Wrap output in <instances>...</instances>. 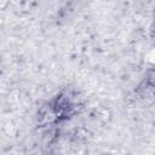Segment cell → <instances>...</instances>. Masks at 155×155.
I'll list each match as a JSON object with an SVG mask.
<instances>
[{
	"label": "cell",
	"mask_w": 155,
	"mask_h": 155,
	"mask_svg": "<svg viewBox=\"0 0 155 155\" xmlns=\"http://www.w3.org/2000/svg\"><path fill=\"white\" fill-rule=\"evenodd\" d=\"M137 92L142 97H151L155 96V68L147 71L144 79L139 84Z\"/></svg>",
	"instance_id": "cell-1"
}]
</instances>
